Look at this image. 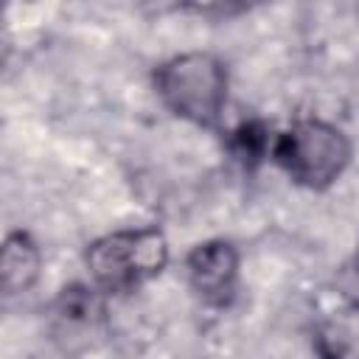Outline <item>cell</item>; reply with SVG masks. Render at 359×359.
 Returning <instances> with one entry per match:
<instances>
[{
  "mask_svg": "<svg viewBox=\"0 0 359 359\" xmlns=\"http://www.w3.org/2000/svg\"><path fill=\"white\" fill-rule=\"evenodd\" d=\"M154 87L177 118L196 126H213L227 104V67L213 53L188 50L157 67Z\"/></svg>",
  "mask_w": 359,
  "mask_h": 359,
  "instance_id": "6da1fadb",
  "label": "cell"
},
{
  "mask_svg": "<svg viewBox=\"0 0 359 359\" xmlns=\"http://www.w3.org/2000/svg\"><path fill=\"white\" fill-rule=\"evenodd\" d=\"M84 264L95 289L132 292L163 272L168 264V241L157 227L107 233L87 247Z\"/></svg>",
  "mask_w": 359,
  "mask_h": 359,
  "instance_id": "7a4b0ae2",
  "label": "cell"
},
{
  "mask_svg": "<svg viewBox=\"0 0 359 359\" xmlns=\"http://www.w3.org/2000/svg\"><path fill=\"white\" fill-rule=\"evenodd\" d=\"M351 140L325 121H297L275 140V160L303 188L323 191L334 185L351 163Z\"/></svg>",
  "mask_w": 359,
  "mask_h": 359,
  "instance_id": "3957f363",
  "label": "cell"
},
{
  "mask_svg": "<svg viewBox=\"0 0 359 359\" xmlns=\"http://www.w3.org/2000/svg\"><path fill=\"white\" fill-rule=\"evenodd\" d=\"M185 272L191 289L210 306H224L236 292L238 252L230 241L213 238L196 244L185 258Z\"/></svg>",
  "mask_w": 359,
  "mask_h": 359,
  "instance_id": "277c9868",
  "label": "cell"
},
{
  "mask_svg": "<svg viewBox=\"0 0 359 359\" xmlns=\"http://www.w3.org/2000/svg\"><path fill=\"white\" fill-rule=\"evenodd\" d=\"M42 272V250L39 244L22 233L14 230L6 236L0 250V286L6 294H22L28 292Z\"/></svg>",
  "mask_w": 359,
  "mask_h": 359,
  "instance_id": "5b68a950",
  "label": "cell"
},
{
  "mask_svg": "<svg viewBox=\"0 0 359 359\" xmlns=\"http://www.w3.org/2000/svg\"><path fill=\"white\" fill-rule=\"evenodd\" d=\"M314 348L320 359H359V300H351L320 320Z\"/></svg>",
  "mask_w": 359,
  "mask_h": 359,
  "instance_id": "8992f818",
  "label": "cell"
},
{
  "mask_svg": "<svg viewBox=\"0 0 359 359\" xmlns=\"http://www.w3.org/2000/svg\"><path fill=\"white\" fill-rule=\"evenodd\" d=\"M101 317H104V300L90 286L73 283V286H65L62 294L56 297L53 320H56L59 331L67 337L93 331L101 323Z\"/></svg>",
  "mask_w": 359,
  "mask_h": 359,
  "instance_id": "52a82bcc",
  "label": "cell"
}]
</instances>
